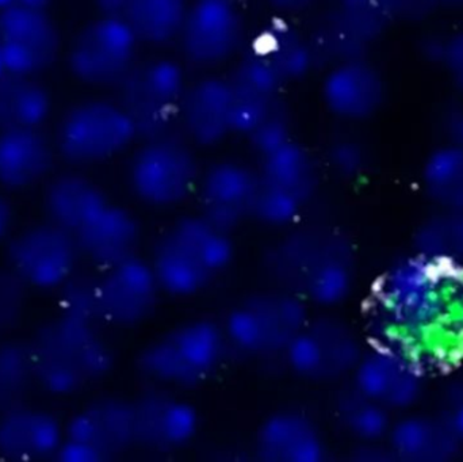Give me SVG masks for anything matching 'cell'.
<instances>
[{"mask_svg": "<svg viewBox=\"0 0 463 462\" xmlns=\"http://www.w3.org/2000/svg\"><path fill=\"white\" fill-rule=\"evenodd\" d=\"M264 255L274 287L310 308L332 311L347 303L358 281V252L350 235L326 222H298Z\"/></svg>", "mask_w": 463, "mask_h": 462, "instance_id": "obj_1", "label": "cell"}, {"mask_svg": "<svg viewBox=\"0 0 463 462\" xmlns=\"http://www.w3.org/2000/svg\"><path fill=\"white\" fill-rule=\"evenodd\" d=\"M451 268L413 252L392 263L374 289L377 338L418 344L427 354L426 341L453 325L457 282Z\"/></svg>", "mask_w": 463, "mask_h": 462, "instance_id": "obj_2", "label": "cell"}, {"mask_svg": "<svg viewBox=\"0 0 463 462\" xmlns=\"http://www.w3.org/2000/svg\"><path fill=\"white\" fill-rule=\"evenodd\" d=\"M103 325L56 312L27 339L37 390L56 401L78 398L105 382L117 353Z\"/></svg>", "mask_w": 463, "mask_h": 462, "instance_id": "obj_3", "label": "cell"}, {"mask_svg": "<svg viewBox=\"0 0 463 462\" xmlns=\"http://www.w3.org/2000/svg\"><path fill=\"white\" fill-rule=\"evenodd\" d=\"M236 243L231 231L200 212L171 222L152 247L151 262L165 297L189 300L208 292L231 270Z\"/></svg>", "mask_w": 463, "mask_h": 462, "instance_id": "obj_4", "label": "cell"}, {"mask_svg": "<svg viewBox=\"0 0 463 462\" xmlns=\"http://www.w3.org/2000/svg\"><path fill=\"white\" fill-rule=\"evenodd\" d=\"M230 353L222 322L190 317L144 344L136 357V369L151 387L182 392L213 379Z\"/></svg>", "mask_w": 463, "mask_h": 462, "instance_id": "obj_5", "label": "cell"}, {"mask_svg": "<svg viewBox=\"0 0 463 462\" xmlns=\"http://www.w3.org/2000/svg\"><path fill=\"white\" fill-rule=\"evenodd\" d=\"M52 136L60 162L79 170L111 162L140 140L137 127L124 106L117 99L98 97L68 106Z\"/></svg>", "mask_w": 463, "mask_h": 462, "instance_id": "obj_6", "label": "cell"}, {"mask_svg": "<svg viewBox=\"0 0 463 462\" xmlns=\"http://www.w3.org/2000/svg\"><path fill=\"white\" fill-rule=\"evenodd\" d=\"M310 306L274 287L245 296L222 320L231 352L250 360L282 358L310 317Z\"/></svg>", "mask_w": 463, "mask_h": 462, "instance_id": "obj_7", "label": "cell"}, {"mask_svg": "<svg viewBox=\"0 0 463 462\" xmlns=\"http://www.w3.org/2000/svg\"><path fill=\"white\" fill-rule=\"evenodd\" d=\"M259 189L252 219L266 227L288 230L317 197L321 174L312 152L296 138L259 157Z\"/></svg>", "mask_w": 463, "mask_h": 462, "instance_id": "obj_8", "label": "cell"}, {"mask_svg": "<svg viewBox=\"0 0 463 462\" xmlns=\"http://www.w3.org/2000/svg\"><path fill=\"white\" fill-rule=\"evenodd\" d=\"M184 135L146 138L130 156L127 182L133 197L154 209H174L195 197L200 160Z\"/></svg>", "mask_w": 463, "mask_h": 462, "instance_id": "obj_9", "label": "cell"}, {"mask_svg": "<svg viewBox=\"0 0 463 462\" xmlns=\"http://www.w3.org/2000/svg\"><path fill=\"white\" fill-rule=\"evenodd\" d=\"M83 262L73 233L46 219L16 225L3 244V265L30 293L56 295Z\"/></svg>", "mask_w": 463, "mask_h": 462, "instance_id": "obj_10", "label": "cell"}, {"mask_svg": "<svg viewBox=\"0 0 463 462\" xmlns=\"http://www.w3.org/2000/svg\"><path fill=\"white\" fill-rule=\"evenodd\" d=\"M140 46L124 19L97 14L65 43L64 61L81 86L117 90L137 64Z\"/></svg>", "mask_w": 463, "mask_h": 462, "instance_id": "obj_11", "label": "cell"}, {"mask_svg": "<svg viewBox=\"0 0 463 462\" xmlns=\"http://www.w3.org/2000/svg\"><path fill=\"white\" fill-rule=\"evenodd\" d=\"M364 349L361 334L348 320L324 311L310 315L282 360L302 382L336 384L351 379Z\"/></svg>", "mask_w": 463, "mask_h": 462, "instance_id": "obj_12", "label": "cell"}, {"mask_svg": "<svg viewBox=\"0 0 463 462\" xmlns=\"http://www.w3.org/2000/svg\"><path fill=\"white\" fill-rule=\"evenodd\" d=\"M348 382L393 414L407 412L426 393V357L410 342L375 338Z\"/></svg>", "mask_w": 463, "mask_h": 462, "instance_id": "obj_13", "label": "cell"}, {"mask_svg": "<svg viewBox=\"0 0 463 462\" xmlns=\"http://www.w3.org/2000/svg\"><path fill=\"white\" fill-rule=\"evenodd\" d=\"M189 86L186 70L173 57L138 61L119 84L118 100L137 127L140 140L174 132Z\"/></svg>", "mask_w": 463, "mask_h": 462, "instance_id": "obj_14", "label": "cell"}, {"mask_svg": "<svg viewBox=\"0 0 463 462\" xmlns=\"http://www.w3.org/2000/svg\"><path fill=\"white\" fill-rule=\"evenodd\" d=\"M163 297L149 258L141 254L97 273L98 320L106 327H141L156 315Z\"/></svg>", "mask_w": 463, "mask_h": 462, "instance_id": "obj_15", "label": "cell"}, {"mask_svg": "<svg viewBox=\"0 0 463 462\" xmlns=\"http://www.w3.org/2000/svg\"><path fill=\"white\" fill-rule=\"evenodd\" d=\"M0 45L5 71L43 78L64 59L61 27L46 8L14 3L0 11Z\"/></svg>", "mask_w": 463, "mask_h": 462, "instance_id": "obj_16", "label": "cell"}, {"mask_svg": "<svg viewBox=\"0 0 463 462\" xmlns=\"http://www.w3.org/2000/svg\"><path fill=\"white\" fill-rule=\"evenodd\" d=\"M136 448L155 453H176L200 436V410L178 391L152 387L132 399Z\"/></svg>", "mask_w": 463, "mask_h": 462, "instance_id": "obj_17", "label": "cell"}, {"mask_svg": "<svg viewBox=\"0 0 463 462\" xmlns=\"http://www.w3.org/2000/svg\"><path fill=\"white\" fill-rule=\"evenodd\" d=\"M244 40L236 0H192L178 42L189 64L213 70L231 61Z\"/></svg>", "mask_w": 463, "mask_h": 462, "instance_id": "obj_18", "label": "cell"}, {"mask_svg": "<svg viewBox=\"0 0 463 462\" xmlns=\"http://www.w3.org/2000/svg\"><path fill=\"white\" fill-rule=\"evenodd\" d=\"M321 98L326 110L345 124L372 121L389 100L385 73L366 56L334 62L324 75Z\"/></svg>", "mask_w": 463, "mask_h": 462, "instance_id": "obj_19", "label": "cell"}, {"mask_svg": "<svg viewBox=\"0 0 463 462\" xmlns=\"http://www.w3.org/2000/svg\"><path fill=\"white\" fill-rule=\"evenodd\" d=\"M65 438L83 445L95 462L135 449L132 399L111 395L87 401L65 420Z\"/></svg>", "mask_w": 463, "mask_h": 462, "instance_id": "obj_20", "label": "cell"}, {"mask_svg": "<svg viewBox=\"0 0 463 462\" xmlns=\"http://www.w3.org/2000/svg\"><path fill=\"white\" fill-rule=\"evenodd\" d=\"M258 170L237 159H222L203 168L195 198L198 212L233 232L252 219L258 195Z\"/></svg>", "mask_w": 463, "mask_h": 462, "instance_id": "obj_21", "label": "cell"}, {"mask_svg": "<svg viewBox=\"0 0 463 462\" xmlns=\"http://www.w3.org/2000/svg\"><path fill=\"white\" fill-rule=\"evenodd\" d=\"M256 460L326 462L328 442L317 420L302 409H278L263 418L252 441Z\"/></svg>", "mask_w": 463, "mask_h": 462, "instance_id": "obj_22", "label": "cell"}, {"mask_svg": "<svg viewBox=\"0 0 463 462\" xmlns=\"http://www.w3.org/2000/svg\"><path fill=\"white\" fill-rule=\"evenodd\" d=\"M65 438V420L40 404H16L0 411V460H56Z\"/></svg>", "mask_w": 463, "mask_h": 462, "instance_id": "obj_23", "label": "cell"}, {"mask_svg": "<svg viewBox=\"0 0 463 462\" xmlns=\"http://www.w3.org/2000/svg\"><path fill=\"white\" fill-rule=\"evenodd\" d=\"M178 125L184 137L197 148H214L233 136L228 78L206 75L189 83L179 105Z\"/></svg>", "mask_w": 463, "mask_h": 462, "instance_id": "obj_24", "label": "cell"}, {"mask_svg": "<svg viewBox=\"0 0 463 462\" xmlns=\"http://www.w3.org/2000/svg\"><path fill=\"white\" fill-rule=\"evenodd\" d=\"M59 162L53 136L45 127L0 133V189L8 194L41 189Z\"/></svg>", "mask_w": 463, "mask_h": 462, "instance_id": "obj_25", "label": "cell"}, {"mask_svg": "<svg viewBox=\"0 0 463 462\" xmlns=\"http://www.w3.org/2000/svg\"><path fill=\"white\" fill-rule=\"evenodd\" d=\"M75 236L83 262L99 271L140 254L144 230L132 209L111 200Z\"/></svg>", "mask_w": 463, "mask_h": 462, "instance_id": "obj_26", "label": "cell"}, {"mask_svg": "<svg viewBox=\"0 0 463 462\" xmlns=\"http://www.w3.org/2000/svg\"><path fill=\"white\" fill-rule=\"evenodd\" d=\"M233 98L234 135L247 136L280 106L283 80L269 60L252 48L228 76Z\"/></svg>", "mask_w": 463, "mask_h": 462, "instance_id": "obj_27", "label": "cell"}, {"mask_svg": "<svg viewBox=\"0 0 463 462\" xmlns=\"http://www.w3.org/2000/svg\"><path fill=\"white\" fill-rule=\"evenodd\" d=\"M110 201L106 190L79 168L57 170L41 187L43 219L73 235Z\"/></svg>", "mask_w": 463, "mask_h": 462, "instance_id": "obj_28", "label": "cell"}, {"mask_svg": "<svg viewBox=\"0 0 463 462\" xmlns=\"http://www.w3.org/2000/svg\"><path fill=\"white\" fill-rule=\"evenodd\" d=\"M386 442L400 462H451L463 453L461 439L439 414L393 420Z\"/></svg>", "mask_w": 463, "mask_h": 462, "instance_id": "obj_29", "label": "cell"}, {"mask_svg": "<svg viewBox=\"0 0 463 462\" xmlns=\"http://www.w3.org/2000/svg\"><path fill=\"white\" fill-rule=\"evenodd\" d=\"M53 113L54 97L43 79L8 72L0 78V133L46 127Z\"/></svg>", "mask_w": 463, "mask_h": 462, "instance_id": "obj_30", "label": "cell"}, {"mask_svg": "<svg viewBox=\"0 0 463 462\" xmlns=\"http://www.w3.org/2000/svg\"><path fill=\"white\" fill-rule=\"evenodd\" d=\"M253 49L269 60L285 84L309 76L318 59L313 43L285 15L264 27Z\"/></svg>", "mask_w": 463, "mask_h": 462, "instance_id": "obj_31", "label": "cell"}, {"mask_svg": "<svg viewBox=\"0 0 463 462\" xmlns=\"http://www.w3.org/2000/svg\"><path fill=\"white\" fill-rule=\"evenodd\" d=\"M424 195L439 211H463V146L439 141L420 165Z\"/></svg>", "mask_w": 463, "mask_h": 462, "instance_id": "obj_32", "label": "cell"}, {"mask_svg": "<svg viewBox=\"0 0 463 462\" xmlns=\"http://www.w3.org/2000/svg\"><path fill=\"white\" fill-rule=\"evenodd\" d=\"M332 410L343 433L355 444L386 441L393 425V412L359 391L351 382L336 393Z\"/></svg>", "mask_w": 463, "mask_h": 462, "instance_id": "obj_33", "label": "cell"}, {"mask_svg": "<svg viewBox=\"0 0 463 462\" xmlns=\"http://www.w3.org/2000/svg\"><path fill=\"white\" fill-rule=\"evenodd\" d=\"M189 0H129L121 19L129 24L141 45L178 42Z\"/></svg>", "mask_w": 463, "mask_h": 462, "instance_id": "obj_34", "label": "cell"}, {"mask_svg": "<svg viewBox=\"0 0 463 462\" xmlns=\"http://www.w3.org/2000/svg\"><path fill=\"white\" fill-rule=\"evenodd\" d=\"M415 252L451 269L463 268V211H439L413 235Z\"/></svg>", "mask_w": 463, "mask_h": 462, "instance_id": "obj_35", "label": "cell"}, {"mask_svg": "<svg viewBox=\"0 0 463 462\" xmlns=\"http://www.w3.org/2000/svg\"><path fill=\"white\" fill-rule=\"evenodd\" d=\"M34 390L37 382L27 339H0V411L29 401Z\"/></svg>", "mask_w": 463, "mask_h": 462, "instance_id": "obj_36", "label": "cell"}, {"mask_svg": "<svg viewBox=\"0 0 463 462\" xmlns=\"http://www.w3.org/2000/svg\"><path fill=\"white\" fill-rule=\"evenodd\" d=\"M334 13L369 48L397 22L392 0H337Z\"/></svg>", "mask_w": 463, "mask_h": 462, "instance_id": "obj_37", "label": "cell"}, {"mask_svg": "<svg viewBox=\"0 0 463 462\" xmlns=\"http://www.w3.org/2000/svg\"><path fill=\"white\" fill-rule=\"evenodd\" d=\"M326 167L340 181L355 182L367 175L373 152L367 141L354 132H340L329 140L324 152Z\"/></svg>", "mask_w": 463, "mask_h": 462, "instance_id": "obj_38", "label": "cell"}, {"mask_svg": "<svg viewBox=\"0 0 463 462\" xmlns=\"http://www.w3.org/2000/svg\"><path fill=\"white\" fill-rule=\"evenodd\" d=\"M57 312L79 319L98 320L97 274L79 271L56 293Z\"/></svg>", "mask_w": 463, "mask_h": 462, "instance_id": "obj_39", "label": "cell"}, {"mask_svg": "<svg viewBox=\"0 0 463 462\" xmlns=\"http://www.w3.org/2000/svg\"><path fill=\"white\" fill-rule=\"evenodd\" d=\"M29 290L0 266V339L10 336L19 327L29 306Z\"/></svg>", "mask_w": 463, "mask_h": 462, "instance_id": "obj_40", "label": "cell"}, {"mask_svg": "<svg viewBox=\"0 0 463 462\" xmlns=\"http://www.w3.org/2000/svg\"><path fill=\"white\" fill-rule=\"evenodd\" d=\"M245 138L258 157L264 156L288 141L293 140L291 121L282 105L278 106L250 135L245 136Z\"/></svg>", "mask_w": 463, "mask_h": 462, "instance_id": "obj_41", "label": "cell"}, {"mask_svg": "<svg viewBox=\"0 0 463 462\" xmlns=\"http://www.w3.org/2000/svg\"><path fill=\"white\" fill-rule=\"evenodd\" d=\"M435 68L443 73L454 94L463 97V26L443 30L442 49Z\"/></svg>", "mask_w": 463, "mask_h": 462, "instance_id": "obj_42", "label": "cell"}, {"mask_svg": "<svg viewBox=\"0 0 463 462\" xmlns=\"http://www.w3.org/2000/svg\"><path fill=\"white\" fill-rule=\"evenodd\" d=\"M437 129L440 141L463 146V97L454 95L446 100L437 114Z\"/></svg>", "mask_w": 463, "mask_h": 462, "instance_id": "obj_43", "label": "cell"}, {"mask_svg": "<svg viewBox=\"0 0 463 462\" xmlns=\"http://www.w3.org/2000/svg\"><path fill=\"white\" fill-rule=\"evenodd\" d=\"M440 417L453 429L463 444V380L451 382L443 393Z\"/></svg>", "mask_w": 463, "mask_h": 462, "instance_id": "obj_44", "label": "cell"}, {"mask_svg": "<svg viewBox=\"0 0 463 462\" xmlns=\"http://www.w3.org/2000/svg\"><path fill=\"white\" fill-rule=\"evenodd\" d=\"M392 3L397 22L405 24H423L439 11L431 0H392Z\"/></svg>", "mask_w": 463, "mask_h": 462, "instance_id": "obj_45", "label": "cell"}, {"mask_svg": "<svg viewBox=\"0 0 463 462\" xmlns=\"http://www.w3.org/2000/svg\"><path fill=\"white\" fill-rule=\"evenodd\" d=\"M351 460L359 462H397L388 442L355 444L351 450Z\"/></svg>", "mask_w": 463, "mask_h": 462, "instance_id": "obj_46", "label": "cell"}, {"mask_svg": "<svg viewBox=\"0 0 463 462\" xmlns=\"http://www.w3.org/2000/svg\"><path fill=\"white\" fill-rule=\"evenodd\" d=\"M16 228V214L10 194L0 189V247Z\"/></svg>", "mask_w": 463, "mask_h": 462, "instance_id": "obj_47", "label": "cell"}, {"mask_svg": "<svg viewBox=\"0 0 463 462\" xmlns=\"http://www.w3.org/2000/svg\"><path fill=\"white\" fill-rule=\"evenodd\" d=\"M269 8L277 11L279 15L298 14L309 10L318 0H263Z\"/></svg>", "mask_w": 463, "mask_h": 462, "instance_id": "obj_48", "label": "cell"}, {"mask_svg": "<svg viewBox=\"0 0 463 462\" xmlns=\"http://www.w3.org/2000/svg\"><path fill=\"white\" fill-rule=\"evenodd\" d=\"M129 0H92L97 14L121 18Z\"/></svg>", "mask_w": 463, "mask_h": 462, "instance_id": "obj_49", "label": "cell"}, {"mask_svg": "<svg viewBox=\"0 0 463 462\" xmlns=\"http://www.w3.org/2000/svg\"><path fill=\"white\" fill-rule=\"evenodd\" d=\"M453 325L463 334V279L457 282L453 298Z\"/></svg>", "mask_w": 463, "mask_h": 462, "instance_id": "obj_50", "label": "cell"}, {"mask_svg": "<svg viewBox=\"0 0 463 462\" xmlns=\"http://www.w3.org/2000/svg\"><path fill=\"white\" fill-rule=\"evenodd\" d=\"M431 3L438 10H443V8L463 10V0H431Z\"/></svg>", "mask_w": 463, "mask_h": 462, "instance_id": "obj_51", "label": "cell"}, {"mask_svg": "<svg viewBox=\"0 0 463 462\" xmlns=\"http://www.w3.org/2000/svg\"><path fill=\"white\" fill-rule=\"evenodd\" d=\"M54 2H56V0H16V3H19V5H29V7L35 8H46V10H51V5H53Z\"/></svg>", "mask_w": 463, "mask_h": 462, "instance_id": "obj_52", "label": "cell"}, {"mask_svg": "<svg viewBox=\"0 0 463 462\" xmlns=\"http://www.w3.org/2000/svg\"><path fill=\"white\" fill-rule=\"evenodd\" d=\"M5 73H7V71H5V59H3L2 45H0V78H2Z\"/></svg>", "mask_w": 463, "mask_h": 462, "instance_id": "obj_53", "label": "cell"}, {"mask_svg": "<svg viewBox=\"0 0 463 462\" xmlns=\"http://www.w3.org/2000/svg\"><path fill=\"white\" fill-rule=\"evenodd\" d=\"M14 3H16V0H0V11L5 10V8L13 5Z\"/></svg>", "mask_w": 463, "mask_h": 462, "instance_id": "obj_54", "label": "cell"}, {"mask_svg": "<svg viewBox=\"0 0 463 462\" xmlns=\"http://www.w3.org/2000/svg\"><path fill=\"white\" fill-rule=\"evenodd\" d=\"M462 456H463V453H462Z\"/></svg>", "mask_w": 463, "mask_h": 462, "instance_id": "obj_55", "label": "cell"}]
</instances>
